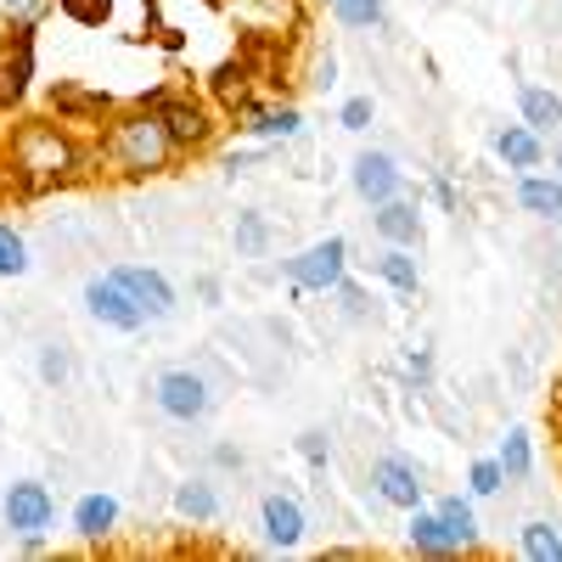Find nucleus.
I'll return each instance as SVG.
<instances>
[{
    "label": "nucleus",
    "instance_id": "1",
    "mask_svg": "<svg viewBox=\"0 0 562 562\" xmlns=\"http://www.w3.org/2000/svg\"><path fill=\"white\" fill-rule=\"evenodd\" d=\"M12 169L29 186H68L85 169V153L74 147V135L57 124H23L12 135Z\"/></svg>",
    "mask_w": 562,
    "mask_h": 562
},
{
    "label": "nucleus",
    "instance_id": "2",
    "mask_svg": "<svg viewBox=\"0 0 562 562\" xmlns=\"http://www.w3.org/2000/svg\"><path fill=\"white\" fill-rule=\"evenodd\" d=\"M175 158V140L153 108H135L108 130V164L119 175H164Z\"/></svg>",
    "mask_w": 562,
    "mask_h": 562
},
{
    "label": "nucleus",
    "instance_id": "3",
    "mask_svg": "<svg viewBox=\"0 0 562 562\" xmlns=\"http://www.w3.org/2000/svg\"><path fill=\"white\" fill-rule=\"evenodd\" d=\"M153 405H158L169 422H203V416L214 411V389H209L203 371L169 366V371H158V383H153Z\"/></svg>",
    "mask_w": 562,
    "mask_h": 562
},
{
    "label": "nucleus",
    "instance_id": "4",
    "mask_svg": "<svg viewBox=\"0 0 562 562\" xmlns=\"http://www.w3.org/2000/svg\"><path fill=\"white\" fill-rule=\"evenodd\" d=\"M349 270V243L344 237H326V243H310L304 254L288 259V281L304 293H333Z\"/></svg>",
    "mask_w": 562,
    "mask_h": 562
},
{
    "label": "nucleus",
    "instance_id": "5",
    "mask_svg": "<svg viewBox=\"0 0 562 562\" xmlns=\"http://www.w3.org/2000/svg\"><path fill=\"white\" fill-rule=\"evenodd\" d=\"M0 512H7V529L12 535H45L57 518V501L40 479H18L7 495H0Z\"/></svg>",
    "mask_w": 562,
    "mask_h": 562
},
{
    "label": "nucleus",
    "instance_id": "6",
    "mask_svg": "<svg viewBox=\"0 0 562 562\" xmlns=\"http://www.w3.org/2000/svg\"><path fill=\"white\" fill-rule=\"evenodd\" d=\"M85 310L97 315L102 326H113V333H140L147 326V310H140L113 276H97V281H85Z\"/></svg>",
    "mask_w": 562,
    "mask_h": 562
},
{
    "label": "nucleus",
    "instance_id": "7",
    "mask_svg": "<svg viewBox=\"0 0 562 562\" xmlns=\"http://www.w3.org/2000/svg\"><path fill=\"white\" fill-rule=\"evenodd\" d=\"M119 288L147 310V321H169L175 315V288H169V276L164 270H153V265H113L108 270Z\"/></svg>",
    "mask_w": 562,
    "mask_h": 562
},
{
    "label": "nucleus",
    "instance_id": "8",
    "mask_svg": "<svg viewBox=\"0 0 562 562\" xmlns=\"http://www.w3.org/2000/svg\"><path fill=\"white\" fill-rule=\"evenodd\" d=\"M158 119H164V130H169V140H175V153H198L203 140L214 135V124H209V113L192 102V97H153L147 102Z\"/></svg>",
    "mask_w": 562,
    "mask_h": 562
},
{
    "label": "nucleus",
    "instance_id": "9",
    "mask_svg": "<svg viewBox=\"0 0 562 562\" xmlns=\"http://www.w3.org/2000/svg\"><path fill=\"white\" fill-rule=\"evenodd\" d=\"M349 186H355L371 209H378V203H389V198H405V169H400L389 153H360V158L349 164Z\"/></svg>",
    "mask_w": 562,
    "mask_h": 562
},
{
    "label": "nucleus",
    "instance_id": "10",
    "mask_svg": "<svg viewBox=\"0 0 562 562\" xmlns=\"http://www.w3.org/2000/svg\"><path fill=\"white\" fill-rule=\"evenodd\" d=\"M371 490H378L389 506H400V512L422 506V473L405 456H383L378 467H371Z\"/></svg>",
    "mask_w": 562,
    "mask_h": 562
},
{
    "label": "nucleus",
    "instance_id": "11",
    "mask_svg": "<svg viewBox=\"0 0 562 562\" xmlns=\"http://www.w3.org/2000/svg\"><path fill=\"white\" fill-rule=\"evenodd\" d=\"M34 79V29L23 23L12 45H0V108H12Z\"/></svg>",
    "mask_w": 562,
    "mask_h": 562
},
{
    "label": "nucleus",
    "instance_id": "12",
    "mask_svg": "<svg viewBox=\"0 0 562 562\" xmlns=\"http://www.w3.org/2000/svg\"><path fill=\"white\" fill-rule=\"evenodd\" d=\"M259 529H265V540H270L276 551H293V546L304 540V506H299L293 495H265Z\"/></svg>",
    "mask_w": 562,
    "mask_h": 562
},
{
    "label": "nucleus",
    "instance_id": "13",
    "mask_svg": "<svg viewBox=\"0 0 562 562\" xmlns=\"http://www.w3.org/2000/svg\"><path fill=\"white\" fill-rule=\"evenodd\" d=\"M371 231H378L389 248H416V243H422V214H416V203L389 198V203L371 209Z\"/></svg>",
    "mask_w": 562,
    "mask_h": 562
},
{
    "label": "nucleus",
    "instance_id": "14",
    "mask_svg": "<svg viewBox=\"0 0 562 562\" xmlns=\"http://www.w3.org/2000/svg\"><path fill=\"white\" fill-rule=\"evenodd\" d=\"M405 540H411L416 557H456V551H461V546L450 540V529L439 524V512H422V506H411V529H405Z\"/></svg>",
    "mask_w": 562,
    "mask_h": 562
},
{
    "label": "nucleus",
    "instance_id": "15",
    "mask_svg": "<svg viewBox=\"0 0 562 562\" xmlns=\"http://www.w3.org/2000/svg\"><path fill=\"white\" fill-rule=\"evenodd\" d=\"M119 529V501L113 495H79L74 506V535L79 540H108Z\"/></svg>",
    "mask_w": 562,
    "mask_h": 562
},
{
    "label": "nucleus",
    "instance_id": "16",
    "mask_svg": "<svg viewBox=\"0 0 562 562\" xmlns=\"http://www.w3.org/2000/svg\"><path fill=\"white\" fill-rule=\"evenodd\" d=\"M495 153L506 158V169H535V164L546 158V140H540V130H529V124H506V130L495 135Z\"/></svg>",
    "mask_w": 562,
    "mask_h": 562
},
{
    "label": "nucleus",
    "instance_id": "17",
    "mask_svg": "<svg viewBox=\"0 0 562 562\" xmlns=\"http://www.w3.org/2000/svg\"><path fill=\"white\" fill-rule=\"evenodd\" d=\"M243 130L259 140H293L304 130L299 108H243Z\"/></svg>",
    "mask_w": 562,
    "mask_h": 562
},
{
    "label": "nucleus",
    "instance_id": "18",
    "mask_svg": "<svg viewBox=\"0 0 562 562\" xmlns=\"http://www.w3.org/2000/svg\"><path fill=\"white\" fill-rule=\"evenodd\" d=\"M518 209L535 214V220H562V180L524 175V180H518Z\"/></svg>",
    "mask_w": 562,
    "mask_h": 562
},
{
    "label": "nucleus",
    "instance_id": "19",
    "mask_svg": "<svg viewBox=\"0 0 562 562\" xmlns=\"http://www.w3.org/2000/svg\"><path fill=\"white\" fill-rule=\"evenodd\" d=\"M518 108H524V124L540 130V135L562 124V97H557V90H546V85H524L518 90Z\"/></svg>",
    "mask_w": 562,
    "mask_h": 562
},
{
    "label": "nucleus",
    "instance_id": "20",
    "mask_svg": "<svg viewBox=\"0 0 562 562\" xmlns=\"http://www.w3.org/2000/svg\"><path fill=\"white\" fill-rule=\"evenodd\" d=\"M434 512H439V524L450 529V540H456L461 551H473V546H479V518H473V501H461V495H445V501H439Z\"/></svg>",
    "mask_w": 562,
    "mask_h": 562
},
{
    "label": "nucleus",
    "instance_id": "21",
    "mask_svg": "<svg viewBox=\"0 0 562 562\" xmlns=\"http://www.w3.org/2000/svg\"><path fill=\"white\" fill-rule=\"evenodd\" d=\"M518 551H524L529 562H562V535H557V524H546V518L524 524V529H518Z\"/></svg>",
    "mask_w": 562,
    "mask_h": 562
},
{
    "label": "nucleus",
    "instance_id": "22",
    "mask_svg": "<svg viewBox=\"0 0 562 562\" xmlns=\"http://www.w3.org/2000/svg\"><path fill=\"white\" fill-rule=\"evenodd\" d=\"M175 512H186V518H198V524H214V518H220V495H214V484L186 479V484L175 490Z\"/></svg>",
    "mask_w": 562,
    "mask_h": 562
},
{
    "label": "nucleus",
    "instance_id": "23",
    "mask_svg": "<svg viewBox=\"0 0 562 562\" xmlns=\"http://www.w3.org/2000/svg\"><path fill=\"white\" fill-rule=\"evenodd\" d=\"M495 461H501V473H506V479H512V484H524V479H529V473H535V439H529V434H524V428H512V434H506V445H501V456H495Z\"/></svg>",
    "mask_w": 562,
    "mask_h": 562
},
{
    "label": "nucleus",
    "instance_id": "24",
    "mask_svg": "<svg viewBox=\"0 0 562 562\" xmlns=\"http://www.w3.org/2000/svg\"><path fill=\"white\" fill-rule=\"evenodd\" d=\"M371 270H378L394 293H416V259H411V248H389V254H383L378 265H371Z\"/></svg>",
    "mask_w": 562,
    "mask_h": 562
},
{
    "label": "nucleus",
    "instance_id": "25",
    "mask_svg": "<svg viewBox=\"0 0 562 562\" xmlns=\"http://www.w3.org/2000/svg\"><path fill=\"white\" fill-rule=\"evenodd\" d=\"M333 18L344 29H378L389 18V7H383V0H333Z\"/></svg>",
    "mask_w": 562,
    "mask_h": 562
},
{
    "label": "nucleus",
    "instance_id": "26",
    "mask_svg": "<svg viewBox=\"0 0 562 562\" xmlns=\"http://www.w3.org/2000/svg\"><path fill=\"white\" fill-rule=\"evenodd\" d=\"M270 248V225H265V214H237V254H248V259H259Z\"/></svg>",
    "mask_w": 562,
    "mask_h": 562
},
{
    "label": "nucleus",
    "instance_id": "27",
    "mask_svg": "<svg viewBox=\"0 0 562 562\" xmlns=\"http://www.w3.org/2000/svg\"><path fill=\"white\" fill-rule=\"evenodd\" d=\"M214 90H220L231 108H248V68H243V63H225V68L214 74Z\"/></svg>",
    "mask_w": 562,
    "mask_h": 562
},
{
    "label": "nucleus",
    "instance_id": "28",
    "mask_svg": "<svg viewBox=\"0 0 562 562\" xmlns=\"http://www.w3.org/2000/svg\"><path fill=\"white\" fill-rule=\"evenodd\" d=\"M68 371H74V360H68V344H40V378L52 383V389H63L68 383Z\"/></svg>",
    "mask_w": 562,
    "mask_h": 562
},
{
    "label": "nucleus",
    "instance_id": "29",
    "mask_svg": "<svg viewBox=\"0 0 562 562\" xmlns=\"http://www.w3.org/2000/svg\"><path fill=\"white\" fill-rule=\"evenodd\" d=\"M29 270V248L12 225H0V276H23Z\"/></svg>",
    "mask_w": 562,
    "mask_h": 562
},
{
    "label": "nucleus",
    "instance_id": "30",
    "mask_svg": "<svg viewBox=\"0 0 562 562\" xmlns=\"http://www.w3.org/2000/svg\"><path fill=\"white\" fill-rule=\"evenodd\" d=\"M52 102H57V108H74V113H97V119L113 108L108 97H90V90H74V85H57V97H52Z\"/></svg>",
    "mask_w": 562,
    "mask_h": 562
},
{
    "label": "nucleus",
    "instance_id": "31",
    "mask_svg": "<svg viewBox=\"0 0 562 562\" xmlns=\"http://www.w3.org/2000/svg\"><path fill=\"white\" fill-rule=\"evenodd\" d=\"M506 473H501V461H473V473H467V490L473 495H501Z\"/></svg>",
    "mask_w": 562,
    "mask_h": 562
},
{
    "label": "nucleus",
    "instance_id": "32",
    "mask_svg": "<svg viewBox=\"0 0 562 562\" xmlns=\"http://www.w3.org/2000/svg\"><path fill=\"white\" fill-rule=\"evenodd\" d=\"M299 456L310 467H326V461H333V439H326L321 428H310V434H299Z\"/></svg>",
    "mask_w": 562,
    "mask_h": 562
},
{
    "label": "nucleus",
    "instance_id": "33",
    "mask_svg": "<svg viewBox=\"0 0 562 562\" xmlns=\"http://www.w3.org/2000/svg\"><path fill=\"white\" fill-rule=\"evenodd\" d=\"M338 124H344V130H366V124H371V97H349L344 113H338Z\"/></svg>",
    "mask_w": 562,
    "mask_h": 562
},
{
    "label": "nucleus",
    "instance_id": "34",
    "mask_svg": "<svg viewBox=\"0 0 562 562\" xmlns=\"http://www.w3.org/2000/svg\"><path fill=\"white\" fill-rule=\"evenodd\" d=\"M333 293H338V299H344V315H355V321H360V315H366V293H360V288H355V281H338V288H333Z\"/></svg>",
    "mask_w": 562,
    "mask_h": 562
},
{
    "label": "nucleus",
    "instance_id": "35",
    "mask_svg": "<svg viewBox=\"0 0 562 562\" xmlns=\"http://www.w3.org/2000/svg\"><path fill=\"white\" fill-rule=\"evenodd\" d=\"M0 7H7L12 18H23V23H34L45 7H52V0H0Z\"/></svg>",
    "mask_w": 562,
    "mask_h": 562
},
{
    "label": "nucleus",
    "instance_id": "36",
    "mask_svg": "<svg viewBox=\"0 0 562 562\" xmlns=\"http://www.w3.org/2000/svg\"><path fill=\"white\" fill-rule=\"evenodd\" d=\"M310 85H315V90H333V85H338V57H321L315 74H310Z\"/></svg>",
    "mask_w": 562,
    "mask_h": 562
},
{
    "label": "nucleus",
    "instance_id": "37",
    "mask_svg": "<svg viewBox=\"0 0 562 562\" xmlns=\"http://www.w3.org/2000/svg\"><path fill=\"white\" fill-rule=\"evenodd\" d=\"M411 378H416V383H428V378H434V355H428V349H416V355H411Z\"/></svg>",
    "mask_w": 562,
    "mask_h": 562
},
{
    "label": "nucleus",
    "instance_id": "38",
    "mask_svg": "<svg viewBox=\"0 0 562 562\" xmlns=\"http://www.w3.org/2000/svg\"><path fill=\"white\" fill-rule=\"evenodd\" d=\"M434 198H439V209H445V214H456V209H461V203H456V186H450V180H434Z\"/></svg>",
    "mask_w": 562,
    "mask_h": 562
},
{
    "label": "nucleus",
    "instance_id": "39",
    "mask_svg": "<svg viewBox=\"0 0 562 562\" xmlns=\"http://www.w3.org/2000/svg\"><path fill=\"white\" fill-rule=\"evenodd\" d=\"M214 461H220V467H243V450H231V445H220V450H214Z\"/></svg>",
    "mask_w": 562,
    "mask_h": 562
},
{
    "label": "nucleus",
    "instance_id": "40",
    "mask_svg": "<svg viewBox=\"0 0 562 562\" xmlns=\"http://www.w3.org/2000/svg\"><path fill=\"white\" fill-rule=\"evenodd\" d=\"M557 180H562V140H557Z\"/></svg>",
    "mask_w": 562,
    "mask_h": 562
}]
</instances>
